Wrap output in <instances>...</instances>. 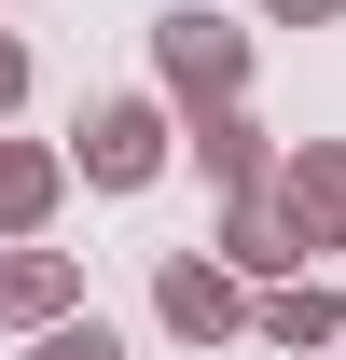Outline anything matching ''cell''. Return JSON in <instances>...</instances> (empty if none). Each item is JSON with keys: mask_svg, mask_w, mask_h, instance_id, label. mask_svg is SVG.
I'll use <instances>...</instances> for the list:
<instances>
[{"mask_svg": "<svg viewBox=\"0 0 346 360\" xmlns=\"http://www.w3.org/2000/svg\"><path fill=\"white\" fill-rule=\"evenodd\" d=\"M70 167H84L97 194H153V180H167V97H97L84 139H70Z\"/></svg>", "mask_w": 346, "mask_h": 360, "instance_id": "obj_2", "label": "cell"}, {"mask_svg": "<svg viewBox=\"0 0 346 360\" xmlns=\"http://www.w3.org/2000/svg\"><path fill=\"white\" fill-rule=\"evenodd\" d=\"M14 97H28V42L0 28V111H14Z\"/></svg>", "mask_w": 346, "mask_h": 360, "instance_id": "obj_12", "label": "cell"}, {"mask_svg": "<svg viewBox=\"0 0 346 360\" xmlns=\"http://www.w3.org/2000/svg\"><path fill=\"white\" fill-rule=\"evenodd\" d=\"M56 194H70V153L56 139H0V250H28L56 222Z\"/></svg>", "mask_w": 346, "mask_h": 360, "instance_id": "obj_7", "label": "cell"}, {"mask_svg": "<svg viewBox=\"0 0 346 360\" xmlns=\"http://www.w3.org/2000/svg\"><path fill=\"white\" fill-rule=\"evenodd\" d=\"M180 125H194V167H208L222 194H263V180L291 167V153H277V139L250 125V97H222V111H180Z\"/></svg>", "mask_w": 346, "mask_h": 360, "instance_id": "obj_5", "label": "cell"}, {"mask_svg": "<svg viewBox=\"0 0 346 360\" xmlns=\"http://www.w3.org/2000/svg\"><path fill=\"white\" fill-rule=\"evenodd\" d=\"M277 208L305 222V250H346V139H305L277 167Z\"/></svg>", "mask_w": 346, "mask_h": 360, "instance_id": "obj_8", "label": "cell"}, {"mask_svg": "<svg viewBox=\"0 0 346 360\" xmlns=\"http://www.w3.org/2000/svg\"><path fill=\"white\" fill-rule=\"evenodd\" d=\"M153 319H167L180 347H222V333H250V277L222 264V250H167L153 264Z\"/></svg>", "mask_w": 346, "mask_h": 360, "instance_id": "obj_3", "label": "cell"}, {"mask_svg": "<svg viewBox=\"0 0 346 360\" xmlns=\"http://www.w3.org/2000/svg\"><path fill=\"white\" fill-rule=\"evenodd\" d=\"M222 264H236V277H263V291H277V277H305V222L277 208V180L222 208Z\"/></svg>", "mask_w": 346, "mask_h": 360, "instance_id": "obj_6", "label": "cell"}, {"mask_svg": "<svg viewBox=\"0 0 346 360\" xmlns=\"http://www.w3.org/2000/svg\"><path fill=\"white\" fill-rule=\"evenodd\" d=\"M250 333H263V347H346V305L319 291V277H277V291L250 305Z\"/></svg>", "mask_w": 346, "mask_h": 360, "instance_id": "obj_9", "label": "cell"}, {"mask_svg": "<svg viewBox=\"0 0 346 360\" xmlns=\"http://www.w3.org/2000/svg\"><path fill=\"white\" fill-rule=\"evenodd\" d=\"M28 360H125V333L111 319H56V333H28Z\"/></svg>", "mask_w": 346, "mask_h": 360, "instance_id": "obj_10", "label": "cell"}, {"mask_svg": "<svg viewBox=\"0 0 346 360\" xmlns=\"http://www.w3.org/2000/svg\"><path fill=\"white\" fill-rule=\"evenodd\" d=\"M263 14H277V28H333L346 0H263Z\"/></svg>", "mask_w": 346, "mask_h": 360, "instance_id": "obj_11", "label": "cell"}, {"mask_svg": "<svg viewBox=\"0 0 346 360\" xmlns=\"http://www.w3.org/2000/svg\"><path fill=\"white\" fill-rule=\"evenodd\" d=\"M153 84L167 111H222V97H250V28H222V14H153Z\"/></svg>", "mask_w": 346, "mask_h": 360, "instance_id": "obj_1", "label": "cell"}, {"mask_svg": "<svg viewBox=\"0 0 346 360\" xmlns=\"http://www.w3.org/2000/svg\"><path fill=\"white\" fill-rule=\"evenodd\" d=\"M0 319H14V333L84 319V264H70V250H42V236H28V250H0Z\"/></svg>", "mask_w": 346, "mask_h": 360, "instance_id": "obj_4", "label": "cell"}]
</instances>
